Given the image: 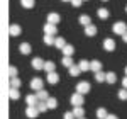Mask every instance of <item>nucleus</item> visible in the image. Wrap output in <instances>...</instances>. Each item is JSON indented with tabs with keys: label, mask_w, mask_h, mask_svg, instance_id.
Returning <instances> with one entry per match:
<instances>
[{
	"label": "nucleus",
	"mask_w": 127,
	"mask_h": 119,
	"mask_svg": "<svg viewBox=\"0 0 127 119\" xmlns=\"http://www.w3.org/2000/svg\"><path fill=\"white\" fill-rule=\"evenodd\" d=\"M37 114H39V111H37V107L34 106V107H27L26 109V116L29 119H34V118H37Z\"/></svg>",
	"instance_id": "obj_7"
},
{
	"label": "nucleus",
	"mask_w": 127,
	"mask_h": 119,
	"mask_svg": "<svg viewBox=\"0 0 127 119\" xmlns=\"http://www.w3.org/2000/svg\"><path fill=\"white\" fill-rule=\"evenodd\" d=\"M9 95H10V99H12V100H17V99L20 97V92H19V89H10Z\"/></svg>",
	"instance_id": "obj_30"
},
{
	"label": "nucleus",
	"mask_w": 127,
	"mask_h": 119,
	"mask_svg": "<svg viewBox=\"0 0 127 119\" xmlns=\"http://www.w3.org/2000/svg\"><path fill=\"white\" fill-rule=\"evenodd\" d=\"M34 3H36L34 0H20V5H22L24 9H32Z\"/></svg>",
	"instance_id": "obj_29"
},
{
	"label": "nucleus",
	"mask_w": 127,
	"mask_h": 119,
	"mask_svg": "<svg viewBox=\"0 0 127 119\" xmlns=\"http://www.w3.org/2000/svg\"><path fill=\"white\" fill-rule=\"evenodd\" d=\"M61 63H63V66H66V68H69V66H73V65H75V63H73V60H71V56H63Z\"/></svg>",
	"instance_id": "obj_25"
},
{
	"label": "nucleus",
	"mask_w": 127,
	"mask_h": 119,
	"mask_svg": "<svg viewBox=\"0 0 127 119\" xmlns=\"http://www.w3.org/2000/svg\"><path fill=\"white\" fill-rule=\"evenodd\" d=\"M80 119H85V118H80Z\"/></svg>",
	"instance_id": "obj_46"
},
{
	"label": "nucleus",
	"mask_w": 127,
	"mask_h": 119,
	"mask_svg": "<svg viewBox=\"0 0 127 119\" xmlns=\"http://www.w3.org/2000/svg\"><path fill=\"white\" fill-rule=\"evenodd\" d=\"M95 82H98V83L100 82H105V73L103 71H97L95 73Z\"/></svg>",
	"instance_id": "obj_32"
},
{
	"label": "nucleus",
	"mask_w": 127,
	"mask_h": 119,
	"mask_svg": "<svg viewBox=\"0 0 127 119\" xmlns=\"http://www.w3.org/2000/svg\"><path fill=\"white\" fill-rule=\"evenodd\" d=\"M71 5L73 7H80L81 5V0H71Z\"/></svg>",
	"instance_id": "obj_38"
},
{
	"label": "nucleus",
	"mask_w": 127,
	"mask_h": 119,
	"mask_svg": "<svg viewBox=\"0 0 127 119\" xmlns=\"http://www.w3.org/2000/svg\"><path fill=\"white\" fill-rule=\"evenodd\" d=\"M105 82H107V83H115V82H117V75H115L114 71L105 73Z\"/></svg>",
	"instance_id": "obj_18"
},
{
	"label": "nucleus",
	"mask_w": 127,
	"mask_h": 119,
	"mask_svg": "<svg viewBox=\"0 0 127 119\" xmlns=\"http://www.w3.org/2000/svg\"><path fill=\"white\" fill-rule=\"evenodd\" d=\"M48 82L51 83V85L58 83V82H59V75L56 73V71H51V73H48Z\"/></svg>",
	"instance_id": "obj_13"
},
{
	"label": "nucleus",
	"mask_w": 127,
	"mask_h": 119,
	"mask_svg": "<svg viewBox=\"0 0 127 119\" xmlns=\"http://www.w3.org/2000/svg\"><path fill=\"white\" fill-rule=\"evenodd\" d=\"M19 87H20L19 77H10V89H19Z\"/></svg>",
	"instance_id": "obj_23"
},
{
	"label": "nucleus",
	"mask_w": 127,
	"mask_h": 119,
	"mask_svg": "<svg viewBox=\"0 0 127 119\" xmlns=\"http://www.w3.org/2000/svg\"><path fill=\"white\" fill-rule=\"evenodd\" d=\"M20 26H17V24H12V26H10V29H9V32H10V36H12V38H17V36H19L20 34Z\"/></svg>",
	"instance_id": "obj_12"
},
{
	"label": "nucleus",
	"mask_w": 127,
	"mask_h": 119,
	"mask_svg": "<svg viewBox=\"0 0 127 119\" xmlns=\"http://www.w3.org/2000/svg\"><path fill=\"white\" fill-rule=\"evenodd\" d=\"M112 31H114L117 36H124V34L127 32V24H126V22H122V20H119V22H115V24H114Z\"/></svg>",
	"instance_id": "obj_1"
},
{
	"label": "nucleus",
	"mask_w": 127,
	"mask_h": 119,
	"mask_svg": "<svg viewBox=\"0 0 127 119\" xmlns=\"http://www.w3.org/2000/svg\"><path fill=\"white\" fill-rule=\"evenodd\" d=\"M102 2H107V0H102Z\"/></svg>",
	"instance_id": "obj_45"
},
{
	"label": "nucleus",
	"mask_w": 127,
	"mask_h": 119,
	"mask_svg": "<svg viewBox=\"0 0 127 119\" xmlns=\"http://www.w3.org/2000/svg\"><path fill=\"white\" fill-rule=\"evenodd\" d=\"M105 119H119V118H117V116H115V114H108V116H107V118H105Z\"/></svg>",
	"instance_id": "obj_40"
},
{
	"label": "nucleus",
	"mask_w": 127,
	"mask_h": 119,
	"mask_svg": "<svg viewBox=\"0 0 127 119\" xmlns=\"http://www.w3.org/2000/svg\"><path fill=\"white\" fill-rule=\"evenodd\" d=\"M36 107H37V111H39V112H46V111H48L46 102H37V106H36Z\"/></svg>",
	"instance_id": "obj_34"
},
{
	"label": "nucleus",
	"mask_w": 127,
	"mask_h": 119,
	"mask_svg": "<svg viewBox=\"0 0 127 119\" xmlns=\"http://www.w3.org/2000/svg\"><path fill=\"white\" fill-rule=\"evenodd\" d=\"M46 106H48V109H56V107H58V100L49 97V99L46 100Z\"/></svg>",
	"instance_id": "obj_24"
},
{
	"label": "nucleus",
	"mask_w": 127,
	"mask_h": 119,
	"mask_svg": "<svg viewBox=\"0 0 127 119\" xmlns=\"http://www.w3.org/2000/svg\"><path fill=\"white\" fill-rule=\"evenodd\" d=\"M117 95H119V99H120V100H127V90L126 89H120Z\"/></svg>",
	"instance_id": "obj_35"
},
{
	"label": "nucleus",
	"mask_w": 127,
	"mask_h": 119,
	"mask_svg": "<svg viewBox=\"0 0 127 119\" xmlns=\"http://www.w3.org/2000/svg\"><path fill=\"white\" fill-rule=\"evenodd\" d=\"M19 51L22 53V55H29L31 51H32V48H31L29 43H22V44L19 46Z\"/></svg>",
	"instance_id": "obj_15"
},
{
	"label": "nucleus",
	"mask_w": 127,
	"mask_h": 119,
	"mask_svg": "<svg viewBox=\"0 0 127 119\" xmlns=\"http://www.w3.org/2000/svg\"><path fill=\"white\" fill-rule=\"evenodd\" d=\"M42 85H44V82H42V78L41 77H34V78L31 80V89L32 90H42Z\"/></svg>",
	"instance_id": "obj_3"
},
{
	"label": "nucleus",
	"mask_w": 127,
	"mask_h": 119,
	"mask_svg": "<svg viewBox=\"0 0 127 119\" xmlns=\"http://www.w3.org/2000/svg\"><path fill=\"white\" fill-rule=\"evenodd\" d=\"M122 89H126V90H127V77L122 80Z\"/></svg>",
	"instance_id": "obj_39"
},
{
	"label": "nucleus",
	"mask_w": 127,
	"mask_h": 119,
	"mask_svg": "<svg viewBox=\"0 0 127 119\" xmlns=\"http://www.w3.org/2000/svg\"><path fill=\"white\" fill-rule=\"evenodd\" d=\"M61 51H63V55H64V56H71V55L75 53V48H73L71 44H66V46H64Z\"/></svg>",
	"instance_id": "obj_22"
},
{
	"label": "nucleus",
	"mask_w": 127,
	"mask_h": 119,
	"mask_svg": "<svg viewBox=\"0 0 127 119\" xmlns=\"http://www.w3.org/2000/svg\"><path fill=\"white\" fill-rule=\"evenodd\" d=\"M32 68L34 70H42L44 68V61L41 58H34L32 60Z\"/></svg>",
	"instance_id": "obj_16"
},
{
	"label": "nucleus",
	"mask_w": 127,
	"mask_h": 119,
	"mask_svg": "<svg viewBox=\"0 0 127 119\" xmlns=\"http://www.w3.org/2000/svg\"><path fill=\"white\" fill-rule=\"evenodd\" d=\"M36 97H37V100H39V102H46V100L49 99V94L42 89V90H37V92H36Z\"/></svg>",
	"instance_id": "obj_8"
},
{
	"label": "nucleus",
	"mask_w": 127,
	"mask_h": 119,
	"mask_svg": "<svg viewBox=\"0 0 127 119\" xmlns=\"http://www.w3.org/2000/svg\"><path fill=\"white\" fill-rule=\"evenodd\" d=\"M97 34V27H95V24H90V26H87L85 27V36H95Z\"/></svg>",
	"instance_id": "obj_14"
},
{
	"label": "nucleus",
	"mask_w": 127,
	"mask_h": 119,
	"mask_svg": "<svg viewBox=\"0 0 127 119\" xmlns=\"http://www.w3.org/2000/svg\"><path fill=\"white\" fill-rule=\"evenodd\" d=\"M26 102H27V107H34V106H37V97H36V94L34 95H27L26 97Z\"/></svg>",
	"instance_id": "obj_11"
},
{
	"label": "nucleus",
	"mask_w": 127,
	"mask_h": 119,
	"mask_svg": "<svg viewBox=\"0 0 127 119\" xmlns=\"http://www.w3.org/2000/svg\"><path fill=\"white\" fill-rule=\"evenodd\" d=\"M126 77H127V68H126Z\"/></svg>",
	"instance_id": "obj_43"
},
{
	"label": "nucleus",
	"mask_w": 127,
	"mask_h": 119,
	"mask_svg": "<svg viewBox=\"0 0 127 119\" xmlns=\"http://www.w3.org/2000/svg\"><path fill=\"white\" fill-rule=\"evenodd\" d=\"M78 68H80V71H88V70H90V61L81 60V61L78 63Z\"/></svg>",
	"instance_id": "obj_21"
},
{
	"label": "nucleus",
	"mask_w": 127,
	"mask_h": 119,
	"mask_svg": "<svg viewBox=\"0 0 127 119\" xmlns=\"http://www.w3.org/2000/svg\"><path fill=\"white\" fill-rule=\"evenodd\" d=\"M90 89H92V85L88 83V82H78L76 83V94H81V95H85V94H88L90 92Z\"/></svg>",
	"instance_id": "obj_2"
},
{
	"label": "nucleus",
	"mask_w": 127,
	"mask_h": 119,
	"mask_svg": "<svg viewBox=\"0 0 127 119\" xmlns=\"http://www.w3.org/2000/svg\"><path fill=\"white\" fill-rule=\"evenodd\" d=\"M63 118H64V119H75V116H73V112H64Z\"/></svg>",
	"instance_id": "obj_37"
},
{
	"label": "nucleus",
	"mask_w": 127,
	"mask_h": 119,
	"mask_svg": "<svg viewBox=\"0 0 127 119\" xmlns=\"http://www.w3.org/2000/svg\"><path fill=\"white\" fill-rule=\"evenodd\" d=\"M69 102H71L75 107H81V104H83V95H81V94H73L71 99H69Z\"/></svg>",
	"instance_id": "obj_4"
},
{
	"label": "nucleus",
	"mask_w": 127,
	"mask_h": 119,
	"mask_svg": "<svg viewBox=\"0 0 127 119\" xmlns=\"http://www.w3.org/2000/svg\"><path fill=\"white\" fill-rule=\"evenodd\" d=\"M69 75H71V77H78L80 73H81V71H80V68H78V65H73V66H69Z\"/></svg>",
	"instance_id": "obj_28"
},
{
	"label": "nucleus",
	"mask_w": 127,
	"mask_h": 119,
	"mask_svg": "<svg viewBox=\"0 0 127 119\" xmlns=\"http://www.w3.org/2000/svg\"><path fill=\"white\" fill-rule=\"evenodd\" d=\"M61 2H71V0H61Z\"/></svg>",
	"instance_id": "obj_42"
},
{
	"label": "nucleus",
	"mask_w": 127,
	"mask_h": 119,
	"mask_svg": "<svg viewBox=\"0 0 127 119\" xmlns=\"http://www.w3.org/2000/svg\"><path fill=\"white\" fill-rule=\"evenodd\" d=\"M90 70L92 71H102V63L98 61V60H93V61H90Z\"/></svg>",
	"instance_id": "obj_10"
},
{
	"label": "nucleus",
	"mask_w": 127,
	"mask_h": 119,
	"mask_svg": "<svg viewBox=\"0 0 127 119\" xmlns=\"http://www.w3.org/2000/svg\"><path fill=\"white\" fill-rule=\"evenodd\" d=\"M73 116H75V119L85 118V109H83V107H75V109H73Z\"/></svg>",
	"instance_id": "obj_20"
},
{
	"label": "nucleus",
	"mask_w": 127,
	"mask_h": 119,
	"mask_svg": "<svg viewBox=\"0 0 127 119\" xmlns=\"http://www.w3.org/2000/svg\"><path fill=\"white\" fill-rule=\"evenodd\" d=\"M54 46H56L58 50H63V48L66 46V41L63 39V38H56V39H54Z\"/></svg>",
	"instance_id": "obj_26"
},
{
	"label": "nucleus",
	"mask_w": 127,
	"mask_h": 119,
	"mask_svg": "<svg viewBox=\"0 0 127 119\" xmlns=\"http://www.w3.org/2000/svg\"><path fill=\"white\" fill-rule=\"evenodd\" d=\"M56 32H58L56 26H53V24H48V22H46V26H44V34H48V36H56Z\"/></svg>",
	"instance_id": "obj_6"
},
{
	"label": "nucleus",
	"mask_w": 127,
	"mask_h": 119,
	"mask_svg": "<svg viewBox=\"0 0 127 119\" xmlns=\"http://www.w3.org/2000/svg\"><path fill=\"white\" fill-rule=\"evenodd\" d=\"M9 73H10V77H17V68H15V66H10Z\"/></svg>",
	"instance_id": "obj_36"
},
{
	"label": "nucleus",
	"mask_w": 127,
	"mask_h": 119,
	"mask_svg": "<svg viewBox=\"0 0 127 119\" xmlns=\"http://www.w3.org/2000/svg\"><path fill=\"white\" fill-rule=\"evenodd\" d=\"M122 41H124V43H127V32L124 34V36H122Z\"/></svg>",
	"instance_id": "obj_41"
},
{
	"label": "nucleus",
	"mask_w": 127,
	"mask_h": 119,
	"mask_svg": "<svg viewBox=\"0 0 127 119\" xmlns=\"http://www.w3.org/2000/svg\"><path fill=\"white\" fill-rule=\"evenodd\" d=\"M42 70H46L48 73L56 71V70H54V61H44V68H42Z\"/></svg>",
	"instance_id": "obj_27"
},
{
	"label": "nucleus",
	"mask_w": 127,
	"mask_h": 119,
	"mask_svg": "<svg viewBox=\"0 0 127 119\" xmlns=\"http://www.w3.org/2000/svg\"><path fill=\"white\" fill-rule=\"evenodd\" d=\"M97 15L100 17V19H108L110 12H108V9H105V7H102V9H98V10H97Z\"/></svg>",
	"instance_id": "obj_19"
},
{
	"label": "nucleus",
	"mask_w": 127,
	"mask_h": 119,
	"mask_svg": "<svg viewBox=\"0 0 127 119\" xmlns=\"http://www.w3.org/2000/svg\"><path fill=\"white\" fill-rule=\"evenodd\" d=\"M59 20H61V17H59L58 12H49V14H48V24H53V26H56Z\"/></svg>",
	"instance_id": "obj_5"
},
{
	"label": "nucleus",
	"mask_w": 127,
	"mask_h": 119,
	"mask_svg": "<svg viewBox=\"0 0 127 119\" xmlns=\"http://www.w3.org/2000/svg\"><path fill=\"white\" fill-rule=\"evenodd\" d=\"M126 10H127V7H126Z\"/></svg>",
	"instance_id": "obj_47"
},
{
	"label": "nucleus",
	"mask_w": 127,
	"mask_h": 119,
	"mask_svg": "<svg viewBox=\"0 0 127 119\" xmlns=\"http://www.w3.org/2000/svg\"><path fill=\"white\" fill-rule=\"evenodd\" d=\"M103 50H105V51H114V50H115V41L107 38V39L103 41Z\"/></svg>",
	"instance_id": "obj_9"
},
{
	"label": "nucleus",
	"mask_w": 127,
	"mask_h": 119,
	"mask_svg": "<svg viewBox=\"0 0 127 119\" xmlns=\"http://www.w3.org/2000/svg\"><path fill=\"white\" fill-rule=\"evenodd\" d=\"M78 22L81 24V26L87 27V26L92 24V19H90V15H85V14H83V15H80V17H78Z\"/></svg>",
	"instance_id": "obj_17"
},
{
	"label": "nucleus",
	"mask_w": 127,
	"mask_h": 119,
	"mask_svg": "<svg viewBox=\"0 0 127 119\" xmlns=\"http://www.w3.org/2000/svg\"><path fill=\"white\" fill-rule=\"evenodd\" d=\"M107 116H108V112L103 109V107H100V109L97 111V118H98V119H105Z\"/></svg>",
	"instance_id": "obj_31"
},
{
	"label": "nucleus",
	"mask_w": 127,
	"mask_h": 119,
	"mask_svg": "<svg viewBox=\"0 0 127 119\" xmlns=\"http://www.w3.org/2000/svg\"><path fill=\"white\" fill-rule=\"evenodd\" d=\"M54 39H56L54 36H48V34H44V43H46V44H49V46H51V44L54 46Z\"/></svg>",
	"instance_id": "obj_33"
},
{
	"label": "nucleus",
	"mask_w": 127,
	"mask_h": 119,
	"mask_svg": "<svg viewBox=\"0 0 127 119\" xmlns=\"http://www.w3.org/2000/svg\"><path fill=\"white\" fill-rule=\"evenodd\" d=\"M81 2H87V0H81Z\"/></svg>",
	"instance_id": "obj_44"
}]
</instances>
